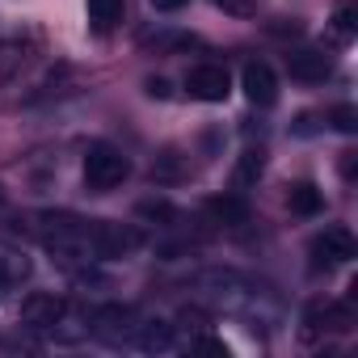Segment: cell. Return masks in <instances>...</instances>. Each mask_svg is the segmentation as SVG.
Wrapping results in <instances>:
<instances>
[{"instance_id":"1","label":"cell","mask_w":358,"mask_h":358,"mask_svg":"<svg viewBox=\"0 0 358 358\" xmlns=\"http://www.w3.org/2000/svg\"><path fill=\"white\" fill-rule=\"evenodd\" d=\"M38 232L47 241V249L64 262H110V257H127L131 249H139V232L110 224V220H80L68 211H47L38 215Z\"/></svg>"},{"instance_id":"2","label":"cell","mask_w":358,"mask_h":358,"mask_svg":"<svg viewBox=\"0 0 358 358\" xmlns=\"http://www.w3.org/2000/svg\"><path fill=\"white\" fill-rule=\"evenodd\" d=\"M190 287L199 291V299H207L211 308H224V312H262V303H270V287L232 266L199 270L190 278Z\"/></svg>"},{"instance_id":"3","label":"cell","mask_w":358,"mask_h":358,"mask_svg":"<svg viewBox=\"0 0 358 358\" xmlns=\"http://www.w3.org/2000/svg\"><path fill=\"white\" fill-rule=\"evenodd\" d=\"M127 177H131L127 152H118L114 143H89V152H85V186L89 190L110 194V190H118L127 182Z\"/></svg>"},{"instance_id":"4","label":"cell","mask_w":358,"mask_h":358,"mask_svg":"<svg viewBox=\"0 0 358 358\" xmlns=\"http://www.w3.org/2000/svg\"><path fill=\"white\" fill-rule=\"evenodd\" d=\"M139 312L135 308H127V303H101L93 316H89V333L93 337H101V341H110V345H131L135 341V333H139Z\"/></svg>"},{"instance_id":"5","label":"cell","mask_w":358,"mask_h":358,"mask_svg":"<svg viewBox=\"0 0 358 358\" xmlns=\"http://www.w3.org/2000/svg\"><path fill=\"white\" fill-rule=\"evenodd\" d=\"M186 89H190L194 101H228V93H232V76H228L224 64H199V68H190Z\"/></svg>"},{"instance_id":"6","label":"cell","mask_w":358,"mask_h":358,"mask_svg":"<svg viewBox=\"0 0 358 358\" xmlns=\"http://www.w3.org/2000/svg\"><path fill=\"white\" fill-rule=\"evenodd\" d=\"M312 266L316 270H324V266H341V262H350L354 257V236H350V228H324L320 236H312Z\"/></svg>"},{"instance_id":"7","label":"cell","mask_w":358,"mask_h":358,"mask_svg":"<svg viewBox=\"0 0 358 358\" xmlns=\"http://www.w3.org/2000/svg\"><path fill=\"white\" fill-rule=\"evenodd\" d=\"M64 316H68V303H64V295H51V291H34L22 303V320L30 329H43V333L55 329V324H64Z\"/></svg>"},{"instance_id":"8","label":"cell","mask_w":358,"mask_h":358,"mask_svg":"<svg viewBox=\"0 0 358 358\" xmlns=\"http://www.w3.org/2000/svg\"><path fill=\"white\" fill-rule=\"evenodd\" d=\"M241 89H245V97H249L253 106H262V110L278 101V76H274V68L262 64V59H249V64H245Z\"/></svg>"},{"instance_id":"9","label":"cell","mask_w":358,"mask_h":358,"mask_svg":"<svg viewBox=\"0 0 358 358\" xmlns=\"http://www.w3.org/2000/svg\"><path fill=\"white\" fill-rule=\"evenodd\" d=\"M30 270H34V262H30L17 245L0 241V295H5L9 287H17V282H26V278H30Z\"/></svg>"},{"instance_id":"10","label":"cell","mask_w":358,"mask_h":358,"mask_svg":"<svg viewBox=\"0 0 358 358\" xmlns=\"http://www.w3.org/2000/svg\"><path fill=\"white\" fill-rule=\"evenodd\" d=\"M287 72L295 80H303V85H316V80H324L333 72V59L320 55V51H291L287 55Z\"/></svg>"},{"instance_id":"11","label":"cell","mask_w":358,"mask_h":358,"mask_svg":"<svg viewBox=\"0 0 358 358\" xmlns=\"http://www.w3.org/2000/svg\"><path fill=\"white\" fill-rule=\"evenodd\" d=\"M131 345H135V350H143V354H169V350L177 345V333H173V324H169V320H143Z\"/></svg>"},{"instance_id":"12","label":"cell","mask_w":358,"mask_h":358,"mask_svg":"<svg viewBox=\"0 0 358 358\" xmlns=\"http://www.w3.org/2000/svg\"><path fill=\"white\" fill-rule=\"evenodd\" d=\"M207 215H211L215 224L241 228V224H249V203H245L241 194H215V199H207Z\"/></svg>"},{"instance_id":"13","label":"cell","mask_w":358,"mask_h":358,"mask_svg":"<svg viewBox=\"0 0 358 358\" xmlns=\"http://www.w3.org/2000/svg\"><path fill=\"white\" fill-rule=\"evenodd\" d=\"M122 9H127V0H89V22L93 30H114L122 22Z\"/></svg>"},{"instance_id":"14","label":"cell","mask_w":358,"mask_h":358,"mask_svg":"<svg viewBox=\"0 0 358 358\" xmlns=\"http://www.w3.org/2000/svg\"><path fill=\"white\" fill-rule=\"evenodd\" d=\"M287 203H291L295 215H316V211L324 207V199H320V190H316L312 182H295L291 194H287Z\"/></svg>"},{"instance_id":"15","label":"cell","mask_w":358,"mask_h":358,"mask_svg":"<svg viewBox=\"0 0 358 358\" xmlns=\"http://www.w3.org/2000/svg\"><path fill=\"white\" fill-rule=\"evenodd\" d=\"M262 169H266V152H262V148H249V152L236 160V182H241V186H253L257 177H262Z\"/></svg>"},{"instance_id":"16","label":"cell","mask_w":358,"mask_h":358,"mask_svg":"<svg viewBox=\"0 0 358 358\" xmlns=\"http://www.w3.org/2000/svg\"><path fill=\"white\" fill-rule=\"evenodd\" d=\"M143 43H148V47H156V51H190V47H199V38H194V34H173V30L148 34Z\"/></svg>"},{"instance_id":"17","label":"cell","mask_w":358,"mask_h":358,"mask_svg":"<svg viewBox=\"0 0 358 358\" xmlns=\"http://www.w3.org/2000/svg\"><path fill=\"white\" fill-rule=\"evenodd\" d=\"M333 30L341 38H354L358 34V5L354 0H337V9H333Z\"/></svg>"},{"instance_id":"18","label":"cell","mask_w":358,"mask_h":358,"mask_svg":"<svg viewBox=\"0 0 358 358\" xmlns=\"http://www.w3.org/2000/svg\"><path fill=\"white\" fill-rule=\"evenodd\" d=\"M139 215L152 220V224H173V220H177V211H173L164 199H148V203H139Z\"/></svg>"},{"instance_id":"19","label":"cell","mask_w":358,"mask_h":358,"mask_svg":"<svg viewBox=\"0 0 358 358\" xmlns=\"http://www.w3.org/2000/svg\"><path fill=\"white\" fill-rule=\"evenodd\" d=\"M329 118H333V127H337L341 135H354V131H358V110H354V106H337Z\"/></svg>"},{"instance_id":"20","label":"cell","mask_w":358,"mask_h":358,"mask_svg":"<svg viewBox=\"0 0 358 358\" xmlns=\"http://www.w3.org/2000/svg\"><path fill=\"white\" fill-rule=\"evenodd\" d=\"M194 350H199V354H215V358H228V345H224V341H215V337H199V341H194Z\"/></svg>"},{"instance_id":"21","label":"cell","mask_w":358,"mask_h":358,"mask_svg":"<svg viewBox=\"0 0 358 358\" xmlns=\"http://www.w3.org/2000/svg\"><path fill=\"white\" fill-rule=\"evenodd\" d=\"M220 5H224L228 13H236V17H249V13H253V5H249V0H220Z\"/></svg>"},{"instance_id":"22","label":"cell","mask_w":358,"mask_h":358,"mask_svg":"<svg viewBox=\"0 0 358 358\" xmlns=\"http://www.w3.org/2000/svg\"><path fill=\"white\" fill-rule=\"evenodd\" d=\"M148 97H160V101H164V97H169V80L152 76V80H148Z\"/></svg>"},{"instance_id":"23","label":"cell","mask_w":358,"mask_h":358,"mask_svg":"<svg viewBox=\"0 0 358 358\" xmlns=\"http://www.w3.org/2000/svg\"><path fill=\"white\" fill-rule=\"evenodd\" d=\"M148 5H152L156 13H177V9L186 5V0H148Z\"/></svg>"},{"instance_id":"24","label":"cell","mask_w":358,"mask_h":358,"mask_svg":"<svg viewBox=\"0 0 358 358\" xmlns=\"http://www.w3.org/2000/svg\"><path fill=\"white\" fill-rule=\"evenodd\" d=\"M156 173H160V177H177V164H173V152H164V156H160V164H156Z\"/></svg>"}]
</instances>
